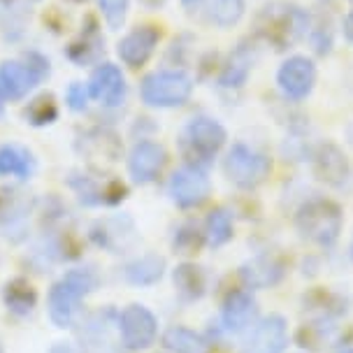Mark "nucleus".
<instances>
[{
    "label": "nucleus",
    "instance_id": "obj_25",
    "mask_svg": "<svg viewBox=\"0 0 353 353\" xmlns=\"http://www.w3.org/2000/svg\"><path fill=\"white\" fill-rule=\"evenodd\" d=\"M232 237V214L223 207H216L210 212V216L205 221V242L210 247H223L225 242Z\"/></svg>",
    "mask_w": 353,
    "mask_h": 353
},
{
    "label": "nucleus",
    "instance_id": "obj_35",
    "mask_svg": "<svg viewBox=\"0 0 353 353\" xmlns=\"http://www.w3.org/2000/svg\"><path fill=\"white\" fill-rule=\"evenodd\" d=\"M0 353H3V349H0Z\"/></svg>",
    "mask_w": 353,
    "mask_h": 353
},
{
    "label": "nucleus",
    "instance_id": "obj_26",
    "mask_svg": "<svg viewBox=\"0 0 353 353\" xmlns=\"http://www.w3.org/2000/svg\"><path fill=\"white\" fill-rule=\"evenodd\" d=\"M59 117V105L52 93H42L37 96L35 100H30L28 107L23 110V119L30 123V125H49L56 121Z\"/></svg>",
    "mask_w": 353,
    "mask_h": 353
},
{
    "label": "nucleus",
    "instance_id": "obj_11",
    "mask_svg": "<svg viewBox=\"0 0 353 353\" xmlns=\"http://www.w3.org/2000/svg\"><path fill=\"white\" fill-rule=\"evenodd\" d=\"M288 344V327L279 314L263 319L244 339L242 353H283Z\"/></svg>",
    "mask_w": 353,
    "mask_h": 353
},
{
    "label": "nucleus",
    "instance_id": "obj_21",
    "mask_svg": "<svg viewBox=\"0 0 353 353\" xmlns=\"http://www.w3.org/2000/svg\"><path fill=\"white\" fill-rule=\"evenodd\" d=\"M35 161L30 151L17 144H5L0 147V174L3 176H19V179H28L33 174Z\"/></svg>",
    "mask_w": 353,
    "mask_h": 353
},
{
    "label": "nucleus",
    "instance_id": "obj_29",
    "mask_svg": "<svg viewBox=\"0 0 353 353\" xmlns=\"http://www.w3.org/2000/svg\"><path fill=\"white\" fill-rule=\"evenodd\" d=\"M203 242H205V232H198V228L186 225V228H181L176 232L174 251H179V254H198V249L203 247Z\"/></svg>",
    "mask_w": 353,
    "mask_h": 353
},
{
    "label": "nucleus",
    "instance_id": "obj_8",
    "mask_svg": "<svg viewBox=\"0 0 353 353\" xmlns=\"http://www.w3.org/2000/svg\"><path fill=\"white\" fill-rule=\"evenodd\" d=\"M119 332L128 351H144L154 344L159 323L144 305H128L119 316Z\"/></svg>",
    "mask_w": 353,
    "mask_h": 353
},
{
    "label": "nucleus",
    "instance_id": "obj_20",
    "mask_svg": "<svg viewBox=\"0 0 353 353\" xmlns=\"http://www.w3.org/2000/svg\"><path fill=\"white\" fill-rule=\"evenodd\" d=\"M3 300L5 307L10 309L12 314H19V316H26L37 305V291L33 288V283L23 276H17V279H10L3 288Z\"/></svg>",
    "mask_w": 353,
    "mask_h": 353
},
{
    "label": "nucleus",
    "instance_id": "obj_32",
    "mask_svg": "<svg viewBox=\"0 0 353 353\" xmlns=\"http://www.w3.org/2000/svg\"><path fill=\"white\" fill-rule=\"evenodd\" d=\"M49 353H84V349L77 342H56Z\"/></svg>",
    "mask_w": 353,
    "mask_h": 353
},
{
    "label": "nucleus",
    "instance_id": "obj_31",
    "mask_svg": "<svg viewBox=\"0 0 353 353\" xmlns=\"http://www.w3.org/2000/svg\"><path fill=\"white\" fill-rule=\"evenodd\" d=\"M88 96H91V93L86 91V86L79 84V81H74V84H70V88H68V105H70L74 112L86 110Z\"/></svg>",
    "mask_w": 353,
    "mask_h": 353
},
{
    "label": "nucleus",
    "instance_id": "obj_10",
    "mask_svg": "<svg viewBox=\"0 0 353 353\" xmlns=\"http://www.w3.org/2000/svg\"><path fill=\"white\" fill-rule=\"evenodd\" d=\"M276 84L291 100H305L316 84V68L307 56H291L276 72Z\"/></svg>",
    "mask_w": 353,
    "mask_h": 353
},
{
    "label": "nucleus",
    "instance_id": "obj_15",
    "mask_svg": "<svg viewBox=\"0 0 353 353\" xmlns=\"http://www.w3.org/2000/svg\"><path fill=\"white\" fill-rule=\"evenodd\" d=\"M91 239L110 254H121L123 249H128L135 242V228H132L130 219L125 216L103 219L91 228Z\"/></svg>",
    "mask_w": 353,
    "mask_h": 353
},
{
    "label": "nucleus",
    "instance_id": "obj_9",
    "mask_svg": "<svg viewBox=\"0 0 353 353\" xmlns=\"http://www.w3.org/2000/svg\"><path fill=\"white\" fill-rule=\"evenodd\" d=\"M170 198L179 207H198L210 198V179L198 165H184L170 176Z\"/></svg>",
    "mask_w": 353,
    "mask_h": 353
},
{
    "label": "nucleus",
    "instance_id": "obj_24",
    "mask_svg": "<svg viewBox=\"0 0 353 353\" xmlns=\"http://www.w3.org/2000/svg\"><path fill=\"white\" fill-rule=\"evenodd\" d=\"M163 344L165 349H170L172 353H207V342L198 332L188 330V327H170V330L163 335Z\"/></svg>",
    "mask_w": 353,
    "mask_h": 353
},
{
    "label": "nucleus",
    "instance_id": "obj_1",
    "mask_svg": "<svg viewBox=\"0 0 353 353\" xmlns=\"http://www.w3.org/2000/svg\"><path fill=\"white\" fill-rule=\"evenodd\" d=\"M98 286V272L93 268H72L52 286L47 298L49 319L56 327H72L79 316V305Z\"/></svg>",
    "mask_w": 353,
    "mask_h": 353
},
{
    "label": "nucleus",
    "instance_id": "obj_22",
    "mask_svg": "<svg viewBox=\"0 0 353 353\" xmlns=\"http://www.w3.org/2000/svg\"><path fill=\"white\" fill-rule=\"evenodd\" d=\"M163 272H165V261L154 254L137 258V261L125 265V270H123L125 279L130 283H135V286H151V283H156L161 279Z\"/></svg>",
    "mask_w": 353,
    "mask_h": 353
},
{
    "label": "nucleus",
    "instance_id": "obj_2",
    "mask_svg": "<svg viewBox=\"0 0 353 353\" xmlns=\"http://www.w3.org/2000/svg\"><path fill=\"white\" fill-rule=\"evenodd\" d=\"M309 28V17L305 10L291 3H270L256 17V33L270 42L274 49L293 47L305 37Z\"/></svg>",
    "mask_w": 353,
    "mask_h": 353
},
{
    "label": "nucleus",
    "instance_id": "obj_13",
    "mask_svg": "<svg viewBox=\"0 0 353 353\" xmlns=\"http://www.w3.org/2000/svg\"><path fill=\"white\" fill-rule=\"evenodd\" d=\"M159 40H161L159 26H151V23H147V26L132 28L130 33L119 42V49H117L119 59L130 68H140L151 59V54H154Z\"/></svg>",
    "mask_w": 353,
    "mask_h": 353
},
{
    "label": "nucleus",
    "instance_id": "obj_4",
    "mask_svg": "<svg viewBox=\"0 0 353 353\" xmlns=\"http://www.w3.org/2000/svg\"><path fill=\"white\" fill-rule=\"evenodd\" d=\"M225 144V130L223 125L214 119L198 117L186 125L181 132V151L191 165H207L214 156L219 154L221 147Z\"/></svg>",
    "mask_w": 353,
    "mask_h": 353
},
{
    "label": "nucleus",
    "instance_id": "obj_28",
    "mask_svg": "<svg viewBox=\"0 0 353 353\" xmlns=\"http://www.w3.org/2000/svg\"><path fill=\"white\" fill-rule=\"evenodd\" d=\"M251 68V59L247 56L244 49H237L235 54L230 56L228 65L223 68V74H221V84L223 86H242V81L247 79Z\"/></svg>",
    "mask_w": 353,
    "mask_h": 353
},
{
    "label": "nucleus",
    "instance_id": "obj_34",
    "mask_svg": "<svg viewBox=\"0 0 353 353\" xmlns=\"http://www.w3.org/2000/svg\"><path fill=\"white\" fill-rule=\"evenodd\" d=\"M344 353H353V349H351V351H344Z\"/></svg>",
    "mask_w": 353,
    "mask_h": 353
},
{
    "label": "nucleus",
    "instance_id": "obj_16",
    "mask_svg": "<svg viewBox=\"0 0 353 353\" xmlns=\"http://www.w3.org/2000/svg\"><path fill=\"white\" fill-rule=\"evenodd\" d=\"M314 172L325 184L344 186L351 176V168L342 149L335 147V144H321L319 151L314 154Z\"/></svg>",
    "mask_w": 353,
    "mask_h": 353
},
{
    "label": "nucleus",
    "instance_id": "obj_14",
    "mask_svg": "<svg viewBox=\"0 0 353 353\" xmlns=\"http://www.w3.org/2000/svg\"><path fill=\"white\" fill-rule=\"evenodd\" d=\"M88 93H91V98H96L100 105L117 107V105H121L125 98V77L117 65L103 63V65H98L91 74Z\"/></svg>",
    "mask_w": 353,
    "mask_h": 353
},
{
    "label": "nucleus",
    "instance_id": "obj_3",
    "mask_svg": "<svg viewBox=\"0 0 353 353\" xmlns=\"http://www.w3.org/2000/svg\"><path fill=\"white\" fill-rule=\"evenodd\" d=\"M295 223L302 237L312 239L321 247H332L342 232V210L332 200L314 198L300 207Z\"/></svg>",
    "mask_w": 353,
    "mask_h": 353
},
{
    "label": "nucleus",
    "instance_id": "obj_30",
    "mask_svg": "<svg viewBox=\"0 0 353 353\" xmlns=\"http://www.w3.org/2000/svg\"><path fill=\"white\" fill-rule=\"evenodd\" d=\"M128 3L130 0H98V8L103 12L105 21L112 28H119L123 23L125 14H128Z\"/></svg>",
    "mask_w": 353,
    "mask_h": 353
},
{
    "label": "nucleus",
    "instance_id": "obj_33",
    "mask_svg": "<svg viewBox=\"0 0 353 353\" xmlns=\"http://www.w3.org/2000/svg\"><path fill=\"white\" fill-rule=\"evenodd\" d=\"M344 35L353 42V10H351L349 14H346V19H344Z\"/></svg>",
    "mask_w": 353,
    "mask_h": 353
},
{
    "label": "nucleus",
    "instance_id": "obj_19",
    "mask_svg": "<svg viewBox=\"0 0 353 353\" xmlns=\"http://www.w3.org/2000/svg\"><path fill=\"white\" fill-rule=\"evenodd\" d=\"M188 10H198L205 21L228 28L244 14V0H184Z\"/></svg>",
    "mask_w": 353,
    "mask_h": 353
},
{
    "label": "nucleus",
    "instance_id": "obj_18",
    "mask_svg": "<svg viewBox=\"0 0 353 353\" xmlns=\"http://www.w3.org/2000/svg\"><path fill=\"white\" fill-rule=\"evenodd\" d=\"M258 305L249 291H230L223 302V325L228 332H242L254 323Z\"/></svg>",
    "mask_w": 353,
    "mask_h": 353
},
{
    "label": "nucleus",
    "instance_id": "obj_5",
    "mask_svg": "<svg viewBox=\"0 0 353 353\" xmlns=\"http://www.w3.org/2000/svg\"><path fill=\"white\" fill-rule=\"evenodd\" d=\"M193 93V81L186 72L161 70L144 77L140 96L149 107H179Z\"/></svg>",
    "mask_w": 353,
    "mask_h": 353
},
{
    "label": "nucleus",
    "instance_id": "obj_7",
    "mask_svg": "<svg viewBox=\"0 0 353 353\" xmlns=\"http://www.w3.org/2000/svg\"><path fill=\"white\" fill-rule=\"evenodd\" d=\"M223 168L228 179L239 188H256L258 184H263L265 176L272 170L270 159H265L263 154H258L247 144H235L225 156Z\"/></svg>",
    "mask_w": 353,
    "mask_h": 353
},
{
    "label": "nucleus",
    "instance_id": "obj_6",
    "mask_svg": "<svg viewBox=\"0 0 353 353\" xmlns=\"http://www.w3.org/2000/svg\"><path fill=\"white\" fill-rule=\"evenodd\" d=\"M47 74L49 63L37 54H28L26 61H5L0 65V96L8 100L26 98Z\"/></svg>",
    "mask_w": 353,
    "mask_h": 353
},
{
    "label": "nucleus",
    "instance_id": "obj_27",
    "mask_svg": "<svg viewBox=\"0 0 353 353\" xmlns=\"http://www.w3.org/2000/svg\"><path fill=\"white\" fill-rule=\"evenodd\" d=\"M98 52H100V35L96 30V23H91V28L84 30L81 40L70 44L68 56H70L74 63H79V65H86V63H91L93 59H96Z\"/></svg>",
    "mask_w": 353,
    "mask_h": 353
},
{
    "label": "nucleus",
    "instance_id": "obj_12",
    "mask_svg": "<svg viewBox=\"0 0 353 353\" xmlns=\"http://www.w3.org/2000/svg\"><path fill=\"white\" fill-rule=\"evenodd\" d=\"M165 163H168L165 149H163L159 142H151V140L137 142L128 156L130 176L137 184H149V181H154L156 176L163 172Z\"/></svg>",
    "mask_w": 353,
    "mask_h": 353
},
{
    "label": "nucleus",
    "instance_id": "obj_23",
    "mask_svg": "<svg viewBox=\"0 0 353 353\" xmlns=\"http://www.w3.org/2000/svg\"><path fill=\"white\" fill-rule=\"evenodd\" d=\"M174 286L184 300H198L205 293V274L198 265L184 263L174 270Z\"/></svg>",
    "mask_w": 353,
    "mask_h": 353
},
{
    "label": "nucleus",
    "instance_id": "obj_17",
    "mask_svg": "<svg viewBox=\"0 0 353 353\" xmlns=\"http://www.w3.org/2000/svg\"><path fill=\"white\" fill-rule=\"evenodd\" d=\"M286 274V265L276 256H258L254 261L244 263L239 270L244 286L249 288H270L279 283Z\"/></svg>",
    "mask_w": 353,
    "mask_h": 353
}]
</instances>
